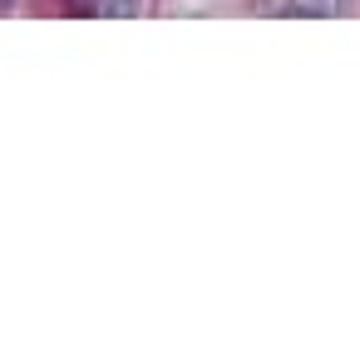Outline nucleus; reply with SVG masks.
Returning <instances> with one entry per match:
<instances>
[{
	"label": "nucleus",
	"mask_w": 360,
	"mask_h": 360,
	"mask_svg": "<svg viewBox=\"0 0 360 360\" xmlns=\"http://www.w3.org/2000/svg\"><path fill=\"white\" fill-rule=\"evenodd\" d=\"M291 15H340V0H291Z\"/></svg>",
	"instance_id": "1"
}]
</instances>
